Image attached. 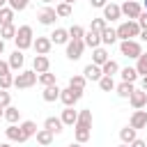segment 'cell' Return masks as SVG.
<instances>
[{
    "mask_svg": "<svg viewBox=\"0 0 147 147\" xmlns=\"http://www.w3.org/2000/svg\"><path fill=\"white\" fill-rule=\"evenodd\" d=\"M37 83H39V74L34 69H21L14 76V87H18V90H28V87H32Z\"/></svg>",
    "mask_w": 147,
    "mask_h": 147,
    "instance_id": "6da1fadb",
    "label": "cell"
},
{
    "mask_svg": "<svg viewBox=\"0 0 147 147\" xmlns=\"http://www.w3.org/2000/svg\"><path fill=\"white\" fill-rule=\"evenodd\" d=\"M14 44H16L18 51H28V48L34 44V32H32V28H30V25H18L16 37H14Z\"/></svg>",
    "mask_w": 147,
    "mask_h": 147,
    "instance_id": "7a4b0ae2",
    "label": "cell"
},
{
    "mask_svg": "<svg viewBox=\"0 0 147 147\" xmlns=\"http://www.w3.org/2000/svg\"><path fill=\"white\" fill-rule=\"evenodd\" d=\"M115 30H117V39H119V41L140 37V25H138V21H124V23H119Z\"/></svg>",
    "mask_w": 147,
    "mask_h": 147,
    "instance_id": "3957f363",
    "label": "cell"
},
{
    "mask_svg": "<svg viewBox=\"0 0 147 147\" xmlns=\"http://www.w3.org/2000/svg\"><path fill=\"white\" fill-rule=\"evenodd\" d=\"M119 53L129 60H138L142 55V46L138 39H124V41H119Z\"/></svg>",
    "mask_w": 147,
    "mask_h": 147,
    "instance_id": "277c9868",
    "label": "cell"
},
{
    "mask_svg": "<svg viewBox=\"0 0 147 147\" xmlns=\"http://www.w3.org/2000/svg\"><path fill=\"white\" fill-rule=\"evenodd\" d=\"M80 96H83V90H76V87H64L62 92H60V101L64 103V106H76L78 101H80Z\"/></svg>",
    "mask_w": 147,
    "mask_h": 147,
    "instance_id": "5b68a950",
    "label": "cell"
},
{
    "mask_svg": "<svg viewBox=\"0 0 147 147\" xmlns=\"http://www.w3.org/2000/svg\"><path fill=\"white\" fill-rule=\"evenodd\" d=\"M140 14H142V7L138 5V0H124V5H122V16H126L129 21H138Z\"/></svg>",
    "mask_w": 147,
    "mask_h": 147,
    "instance_id": "8992f818",
    "label": "cell"
},
{
    "mask_svg": "<svg viewBox=\"0 0 147 147\" xmlns=\"http://www.w3.org/2000/svg\"><path fill=\"white\" fill-rule=\"evenodd\" d=\"M83 51H85V41L83 39H69V44H67V57L69 60H80V55H83Z\"/></svg>",
    "mask_w": 147,
    "mask_h": 147,
    "instance_id": "52a82bcc",
    "label": "cell"
},
{
    "mask_svg": "<svg viewBox=\"0 0 147 147\" xmlns=\"http://www.w3.org/2000/svg\"><path fill=\"white\" fill-rule=\"evenodd\" d=\"M60 16H57V11H55V7H44L39 14H37V21L41 23V25H55V21H57Z\"/></svg>",
    "mask_w": 147,
    "mask_h": 147,
    "instance_id": "ba28073f",
    "label": "cell"
},
{
    "mask_svg": "<svg viewBox=\"0 0 147 147\" xmlns=\"http://www.w3.org/2000/svg\"><path fill=\"white\" fill-rule=\"evenodd\" d=\"M5 136H7V140H11V142H25L28 140V136L23 133V129H21V124L16 126V124H9L7 129H5Z\"/></svg>",
    "mask_w": 147,
    "mask_h": 147,
    "instance_id": "9c48e42d",
    "label": "cell"
},
{
    "mask_svg": "<svg viewBox=\"0 0 147 147\" xmlns=\"http://www.w3.org/2000/svg\"><path fill=\"white\" fill-rule=\"evenodd\" d=\"M32 48L37 51V55H48L53 48V41H51V37H34Z\"/></svg>",
    "mask_w": 147,
    "mask_h": 147,
    "instance_id": "30bf717a",
    "label": "cell"
},
{
    "mask_svg": "<svg viewBox=\"0 0 147 147\" xmlns=\"http://www.w3.org/2000/svg\"><path fill=\"white\" fill-rule=\"evenodd\" d=\"M103 18H106L108 23L119 21V18H122V7H119V5H115V2H108V5L103 7Z\"/></svg>",
    "mask_w": 147,
    "mask_h": 147,
    "instance_id": "8fae6325",
    "label": "cell"
},
{
    "mask_svg": "<svg viewBox=\"0 0 147 147\" xmlns=\"http://www.w3.org/2000/svg\"><path fill=\"white\" fill-rule=\"evenodd\" d=\"M129 103H131L136 110H138V108H145V106H147V92H145L142 87H140V90H133L131 96H129Z\"/></svg>",
    "mask_w": 147,
    "mask_h": 147,
    "instance_id": "7c38bea8",
    "label": "cell"
},
{
    "mask_svg": "<svg viewBox=\"0 0 147 147\" xmlns=\"http://www.w3.org/2000/svg\"><path fill=\"white\" fill-rule=\"evenodd\" d=\"M48 37H51V41L57 44V46H67L69 39H71V37H69V30H64V28H55Z\"/></svg>",
    "mask_w": 147,
    "mask_h": 147,
    "instance_id": "4fadbf2b",
    "label": "cell"
},
{
    "mask_svg": "<svg viewBox=\"0 0 147 147\" xmlns=\"http://www.w3.org/2000/svg\"><path fill=\"white\" fill-rule=\"evenodd\" d=\"M129 124H131L133 129H145V126H147V110H142V108L133 110V115H131Z\"/></svg>",
    "mask_w": 147,
    "mask_h": 147,
    "instance_id": "5bb4252c",
    "label": "cell"
},
{
    "mask_svg": "<svg viewBox=\"0 0 147 147\" xmlns=\"http://www.w3.org/2000/svg\"><path fill=\"white\" fill-rule=\"evenodd\" d=\"M7 62H9L11 71H21V69H23V64H25V55H23V51H18V48H16V51L9 55V60H7Z\"/></svg>",
    "mask_w": 147,
    "mask_h": 147,
    "instance_id": "9a60e30c",
    "label": "cell"
},
{
    "mask_svg": "<svg viewBox=\"0 0 147 147\" xmlns=\"http://www.w3.org/2000/svg\"><path fill=\"white\" fill-rule=\"evenodd\" d=\"M32 69H34L37 74L51 71V60H48V55H34V60H32Z\"/></svg>",
    "mask_w": 147,
    "mask_h": 147,
    "instance_id": "2e32d148",
    "label": "cell"
},
{
    "mask_svg": "<svg viewBox=\"0 0 147 147\" xmlns=\"http://www.w3.org/2000/svg\"><path fill=\"white\" fill-rule=\"evenodd\" d=\"M83 76L87 78V80H101V76H103V71H101V67L99 64H94V62H90L85 69H83Z\"/></svg>",
    "mask_w": 147,
    "mask_h": 147,
    "instance_id": "e0dca14e",
    "label": "cell"
},
{
    "mask_svg": "<svg viewBox=\"0 0 147 147\" xmlns=\"http://www.w3.org/2000/svg\"><path fill=\"white\" fill-rule=\"evenodd\" d=\"M60 119L64 122V126H74V124H76V119H78V110H74V106H64V110H62Z\"/></svg>",
    "mask_w": 147,
    "mask_h": 147,
    "instance_id": "ac0fdd59",
    "label": "cell"
},
{
    "mask_svg": "<svg viewBox=\"0 0 147 147\" xmlns=\"http://www.w3.org/2000/svg\"><path fill=\"white\" fill-rule=\"evenodd\" d=\"M60 87H57V83L55 85H48V87H44V92H41V99L44 101H48V103H53V101H57L60 99Z\"/></svg>",
    "mask_w": 147,
    "mask_h": 147,
    "instance_id": "d6986e66",
    "label": "cell"
},
{
    "mask_svg": "<svg viewBox=\"0 0 147 147\" xmlns=\"http://www.w3.org/2000/svg\"><path fill=\"white\" fill-rule=\"evenodd\" d=\"M44 126H46L48 131H53L55 136H60V133L64 131V122H62L60 117H46V122H44Z\"/></svg>",
    "mask_w": 147,
    "mask_h": 147,
    "instance_id": "ffe728a7",
    "label": "cell"
},
{
    "mask_svg": "<svg viewBox=\"0 0 147 147\" xmlns=\"http://www.w3.org/2000/svg\"><path fill=\"white\" fill-rule=\"evenodd\" d=\"M83 41H85V46H90V48H99V46H101V32L87 30L85 37H83Z\"/></svg>",
    "mask_w": 147,
    "mask_h": 147,
    "instance_id": "44dd1931",
    "label": "cell"
},
{
    "mask_svg": "<svg viewBox=\"0 0 147 147\" xmlns=\"http://www.w3.org/2000/svg\"><path fill=\"white\" fill-rule=\"evenodd\" d=\"M108 60H110V55H108V51H106V48H101V46H99V48H92V62H94V64L103 67Z\"/></svg>",
    "mask_w": 147,
    "mask_h": 147,
    "instance_id": "7402d4cb",
    "label": "cell"
},
{
    "mask_svg": "<svg viewBox=\"0 0 147 147\" xmlns=\"http://www.w3.org/2000/svg\"><path fill=\"white\" fill-rule=\"evenodd\" d=\"M74 126H83V129H92V110L90 108H85V110H80L78 113V119H76V124Z\"/></svg>",
    "mask_w": 147,
    "mask_h": 147,
    "instance_id": "603a6c76",
    "label": "cell"
},
{
    "mask_svg": "<svg viewBox=\"0 0 147 147\" xmlns=\"http://www.w3.org/2000/svg\"><path fill=\"white\" fill-rule=\"evenodd\" d=\"M115 41H117V30H115V28H110V25H106V28H103V32H101V44L113 46Z\"/></svg>",
    "mask_w": 147,
    "mask_h": 147,
    "instance_id": "cb8c5ba5",
    "label": "cell"
},
{
    "mask_svg": "<svg viewBox=\"0 0 147 147\" xmlns=\"http://www.w3.org/2000/svg\"><path fill=\"white\" fill-rule=\"evenodd\" d=\"M136 138H138V129H133L131 124H129V126H124V129L119 131V140H122V142H126V145H131Z\"/></svg>",
    "mask_w": 147,
    "mask_h": 147,
    "instance_id": "d4e9b609",
    "label": "cell"
},
{
    "mask_svg": "<svg viewBox=\"0 0 147 147\" xmlns=\"http://www.w3.org/2000/svg\"><path fill=\"white\" fill-rule=\"evenodd\" d=\"M133 90H136L133 83H126V80H122L119 85H115V92H117V96H122V99H129Z\"/></svg>",
    "mask_w": 147,
    "mask_h": 147,
    "instance_id": "484cf974",
    "label": "cell"
},
{
    "mask_svg": "<svg viewBox=\"0 0 147 147\" xmlns=\"http://www.w3.org/2000/svg\"><path fill=\"white\" fill-rule=\"evenodd\" d=\"M53 136H55V133H53V131H48V129L44 126V129H39V131H37V142H39V145H44V147H48V145L53 142Z\"/></svg>",
    "mask_w": 147,
    "mask_h": 147,
    "instance_id": "4316f807",
    "label": "cell"
},
{
    "mask_svg": "<svg viewBox=\"0 0 147 147\" xmlns=\"http://www.w3.org/2000/svg\"><path fill=\"white\" fill-rule=\"evenodd\" d=\"M16 30H18V28H16L14 23H9V25H0V39H5V41H9V39H11V41H14Z\"/></svg>",
    "mask_w": 147,
    "mask_h": 147,
    "instance_id": "83f0119b",
    "label": "cell"
},
{
    "mask_svg": "<svg viewBox=\"0 0 147 147\" xmlns=\"http://www.w3.org/2000/svg\"><path fill=\"white\" fill-rule=\"evenodd\" d=\"M74 138L76 142H87L92 138V129H83V126H74Z\"/></svg>",
    "mask_w": 147,
    "mask_h": 147,
    "instance_id": "f1b7e54d",
    "label": "cell"
},
{
    "mask_svg": "<svg viewBox=\"0 0 147 147\" xmlns=\"http://www.w3.org/2000/svg\"><path fill=\"white\" fill-rule=\"evenodd\" d=\"M14 9L7 5V7H0V25H9V23H14Z\"/></svg>",
    "mask_w": 147,
    "mask_h": 147,
    "instance_id": "f546056e",
    "label": "cell"
},
{
    "mask_svg": "<svg viewBox=\"0 0 147 147\" xmlns=\"http://www.w3.org/2000/svg\"><path fill=\"white\" fill-rule=\"evenodd\" d=\"M119 76H122V80H126V83H136V80H138L136 67H124V69H119Z\"/></svg>",
    "mask_w": 147,
    "mask_h": 147,
    "instance_id": "4dcf8cb0",
    "label": "cell"
},
{
    "mask_svg": "<svg viewBox=\"0 0 147 147\" xmlns=\"http://www.w3.org/2000/svg\"><path fill=\"white\" fill-rule=\"evenodd\" d=\"M5 119H7L9 124H16V122L21 119V110H18L16 106H7V108H5Z\"/></svg>",
    "mask_w": 147,
    "mask_h": 147,
    "instance_id": "1f68e13d",
    "label": "cell"
},
{
    "mask_svg": "<svg viewBox=\"0 0 147 147\" xmlns=\"http://www.w3.org/2000/svg\"><path fill=\"white\" fill-rule=\"evenodd\" d=\"M85 85H87V78H85L83 74H74V76L69 78V87H76V90H85Z\"/></svg>",
    "mask_w": 147,
    "mask_h": 147,
    "instance_id": "d6a6232c",
    "label": "cell"
},
{
    "mask_svg": "<svg viewBox=\"0 0 147 147\" xmlns=\"http://www.w3.org/2000/svg\"><path fill=\"white\" fill-rule=\"evenodd\" d=\"M55 80H57V76H55V74H51V71H44V74H39V85H41V87L55 85Z\"/></svg>",
    "mask_w": 147,
    "mask_h": 147,
    "instance_id": "836d02e7",
    "label": "cell"
},
{
    "mask_svg": "<svg viewBox=\"0 0 147 147\" xmlns=\"http://www.w3.org/2000/svg\"><path fill=\"white\" fill-rule=\"evenodd\" d=\"M21 129H23V133L28 136V138H32V136H37V124L32 122V119H25V122H21Z\"/></svg>",
    "mask_w": 147,
    "mask_h": 147,
    "instance_id": "e575fe53",
    "label": "cell"
},
{
    "mask_svg": "<svg viewBox=\"0 0 147 147\" xmlns=\"http://www.w3.org/2000/svg\"><path fill=\"white\" fill-rule=\"evenodd\" d=\"M101 71H103V76H115V74L119 71V64H117L115 60H108V62L101 67Z\"/></svg>",
    "mask_w": 147,
    "mask_h": 147,
    "instance_id": "d590c367",
    "label": "cell"
},
{
    "mask_svg": "<svg viewBox=\"0 0 147 147\" xmlns=\"http://www.w3.org/2000/svg\"><path fill=\"white\" fill-rule=\"evenodd\" d=\"M136 71H138V76H147V53H142L136 60Z\"/></svg>",
    "mask_w": 147,
    "mask_h": 147,
    "instance_id": "8d00e7d4",
    "label": "cell"
},
{
    "mask_svg": "<svg viewBox=\"0 0 147 147\" xmlns=\"http://www.w3.org/2000/svg\"><path fill=\"white\" fill-rule=\"evenodd\" d=\"M55 11H57L60 18H67V16H71V5L69 2H57L55 5Z\"/></svg>",
    "mask_w": 147,
    "mask_h": 147,
    "instance_id": "74e56055",
    "label": "cell"
},
{
    "mask_svg": "<svg viewBox=\"0 0 147 147\" xmlns=\"http://www.w3.org/2000/svg\"><path fill=\"white\" fill-rule=\"evenodd\" d=\"M99 87H101L103 92H113V90H115V80H113V76H101Z\"/></svg>",
    "mask_w": 147,
    "mask_h": 147,
    "instance_id": "f35d334b",
    "label": "cell"
},
{
    "mask_svg": "<svg viewBox=\"0 0 147 147\" xmlns=\"http://www.w3.org/2000/svg\"><path fill=\"white\" fill-rule=\"evenodd\" d=\"M7 5L14 9V11H25L30 7V0H7Z\"/></svg>",
    "mask_w": 147,
    "mask_h": 147,
    "instance_id": "ab89813d",
    "label": "cell"
},
{
    "mask_svg": "<svg viewBox=\"0 0 147 147\" xmlns=\"http://www.w3.org/2000/svg\"><path fill=\"white\" fill-rule=\"evenodd\" d=\"M108 25V21L103 18V16H99V18H92V23H90V30H94V32H103V28Z\"/></svg>",
    "mask_w": 147,
    "mask_h": 147,
    "instance_id": "60d3db41",
    "label": "cell"
},
{
    "mask_svg": "<svg viewBox=\"0 0 147 147\" xmlns=\"http://www.w3.org/2000/svg\"><path fill=\"white\" fill-rule=\"evenodd\" d=\"M85 32H87V30H85L83 25H71V28H69V37H71V39H83Z\"/></svg>",
    "mask_w": 147,
    "mask_h": 147,
    "instance_id": "b9f144b4",
    "label": "cell"
},
{
    "mask_svg": "<svg viewBox=\"0 0 147 147\" xmlns=\"http://www.w3.org/2000/svg\"><path fill=\"white\" fill-rule=\"evenodd\" d=\"M0 87H2V90L14 87V74H5V76H0Z\"/></svg>",
    "mask_w": 147,
    "mask_h": 147,
    "instance_id": "7bdbcfd3",
    "label": "cell"
},
{
    "mask_svg": "<svg viewBox=\"0 0 147 147\" xmlns=\"http://www.w3.org/2000/svg\"><path fill=\"white\" fill-rule=\"evenodd\" d=\"M7 106H11V94L0 87V108H7Z\"/></svg>",
    "mask_w": 147,
    "mask_h": 147,
    "instance_id": "ee69618b",
    "label": "cell"
},
{
    "mask_svg": "<svg viewBox=\"0 0 147 147\" xmlns=\"http://www.w3.org/2000/svg\"><path fill=\"white\" fill-rule=\"evenodd\" d=\"M5 74H11V67L7 60H0V76H5Z\"/></svg>",
    "mask_w": 147,
    "mask_h": 147,
    "instance_id": "f6af8a7d",
    "label": "cell"
},
{
    "mask_svg": "<svg viewBox=\"0 0 147 147\" xmlns=\"http://www.w3.org/2000/svg\"><path fill=\"white\" fill-rule=\"evenodd\" d=\"M138 25H140V30H147V11L142 9V14L138 16Z\"/></svg>",
    "mask_w": 147,
    "mask_h": 147,
    "instance_id": "bcb514c9",
    "label": "cell"
},
{
    "mask_svg": "<svg viewBox=\"0 0 147 147\" xmlns=\"http://www.w3.org/2000/svg\"><path fill=\"white\" fill-rule=\"evenodd\" d=\"M90 5H92V7H96V9H103V7L108 5V0H90Z\"/></svg>",
    "mask_w": 147,
    "mask_h": 147,
    "instance_id": "7dc6e473",
    "label": "cell"
},
{
    "mask_svg": "<svg viewBox=\"0 0 147 147\" xmlns=\"http://www.w3.org/2000/svg\"><path fill=\"white\" fill-rule=\"evenodd\" d=\"M129 147H147V142H145V140H140V138H136V140H133Z\"/></svg>",
    "mask_w": 147,
    "mask_h": 147,
    "instance_id": "c3c4849f",
    "label": "cell"
},
{
    "mask_svg": "<svg viewBox=\"0 0 147 147\" xmlns=\"http://www.w3.org/2000/svg\"><path fill=\"white\" fill-rule=\"evenodd\" d=\"M140 39H142V41H147V30H140Z\"/></svg>",
    "mask_w": 147,
    "mask_h": 147,
    "instance_id": "681fc988",
    "label": "cell"
},
{
    "mask_svg": "<svg viewBox=\"0 0 147 147\" xmlns=\"http://www.w3.org/2000/svg\"><path fill=\"white\" fill-rule=\"evenodd\" d=\"M5 53V39H0V55Z\"/></svg>",
    "mask_w": 147,
    "mask_h": 147,
    "instance_id": "f907efd6",
    "label": "cell"
},
{
    "mask_svg": "<svg viewBox=\"0 0 147 147\" xmlns=\"http://www.w3.org/2000/svg\"><path fill=\"white\" fill-rule=\"evenodd\" d=\"M142 90L147 92V76H142Z\"/></svg>",
    "mask_w": 147,
    "mask_h": 147,
    "instance_id": "816d5d0a",
    "label": "cell"
},
{
    "mask_svg": "<svg viewBox=\"0 0 147 147\" xmlns=\"http://www.w3.org/2000/svg\"><path fill=\"white\" fill-rule=\"evenodd\" d=\"M67 147H83V142H71V145H67Z\"/></svg>",
    "mask_w": 147,
    "mask_h": 147,
    "instance_id": "f5cc1de1",
    "label": "cell"
},
{
    "mask_svg": "<svg viewBox=\"0 0 147 147\" xmlns=\"http://www.w3.org/2000/svg\"><path fill=\"white\" fill-rule=\"evenodd\" d=\"M0 7H7V0H0Z\"/></svg>",
    "mask_w": 147,
    "mask_h": 147,
    "instance_id": "db71d44e",
    "label": "cell"
},
{
    "mask_svg": "<svg viewBox=\"0 0 147 147\" xmlns=\"http://www.w3.org/2000/svg\"><path fill=\"white\" fill-rule=\"evenodd\" d=\"M41 2H44V5H51V2H55V0H41Z\"/></svg>",
    "mask_w": 147,
    "mask_h": 147,
    "instance_id": "11a10c76",
    "label": "cell"
},
{
    "mask_svg": "<svg viewBox=\"0 0 147 147\" xmlns=\"http://www.w3.org/2000/svg\"><path fill=\"white\" fill-rule=\"evenodd\" d=\"M2 117H5V108H0V119H2Z\"/></svg>",
    "mask_w": 147,
    "mask_h": 147,
    "instance_id": "9f6ffc18",
    "label": "cell"
},
{
    "mask_svg": "<svg viewBox=\"0 0 147 147\" xmlns=\"http://www.w3.org/2000/svg\"><path fill=\"white\" fill-rule=\"evenodd\" d=\"M62 2H69V5H74V2H76V0H62Z\"/></svg>",
    "mask_w": 147,
    "mask_h": 147,
    "instance_id": "6f0895ef",
    "label": "cell"
},
{
    "mask_svg": "<svg viewBox=\"0 0 147 147\" xmlns=\"http://www.w3.org/2000/svg\"><path fill=\"white\" fill-rule=\"evenodd\" d=\"M142 9H145V11H147V0H145V2H142Z\"/></svg>",
    "mask_w": 147,
    "mask_h": 147,
    "instance_id": "680465c9",
    "label": "cell"
},
{
    "mask_svg": "<svg viewBox=\"0 0 147 147\" xmlns=\"http://www.w3.org/2000/svg\"><path fill=\"white\" fill-rule=\"evenodd\" d=\"M0 147H11V145H9V142H2V145H0Z\"/></svg>",
    "mask_w": 147,
    "mask_h": 147,
    "instance_id": "91938a15",
    "label": "cell"
},
{
    "mask_svg": "<svg viewBox=\"0 0 147 147\" xmlns=\"http://www.w3.org/2000/svg\"><path fill=\"white\" fill-rule=\"evenodd\" d=\"M119 147H129V145H126V142H122V145H119Z\"/></svg>",
    "mask_w": 147,
    "mask_h": 147,
    "instance_id": "94428289",
    "label": "cell"
}]
</instances>
